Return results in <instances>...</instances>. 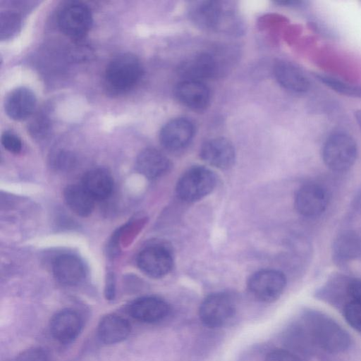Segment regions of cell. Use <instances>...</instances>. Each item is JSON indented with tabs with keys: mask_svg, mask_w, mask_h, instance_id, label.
<instances>
[{
	"mask_svg": "<svg viewBox=\"0 0 361 361\" xmlns=\"http://www.w3.org/2000/svg\"><path fill=\"white\" fill-rule=\"evenodd\" d=\"M304 326L313 342L331 353L347 350L350 343L348 333L329 317L319 312H308L304 317Z\"/></svg>",
	"mask_w": 361,
	"mask_h": 361,
	"instance_id": "6da1fadb",
	"label": "cell"
},
{
	"mask_svg": "<svg viewBox=\"0 0 361 361\" xmlns=\"http://www.w3.org/2000/svg\"><path fill=\"white\" fill-rule=\"evenodd\" d=\"M142 75L139 59L132 54H121L114 57L106 68V85L111 92L122 93L133 87Z\"/></svg>",
	"mask_w": 361,
	"mask_h": 361,
	"instance_id": "7a4b0ae2",
	"label": "cell"
},
{
	"mask_svg": "<svg viewBox=\"0 0 361 361\" xmlns=\"http://www.w3.org/2000/svg\"><path fill=\"white\" fill-rule=\"evenodd\" d=\"M357 154V149L355 140L344 132H336L330 135L322 149L324 164L335 171L349 169L354 164Z\"/></svg>",
	"mask_w": 361,
	"mask_h": 361,
	"instance_id": "3957f363",
	"label": "cell"
},
{
	"mask_svg": "<svg viewBox=\"0 0 361 361\" xmlns=\"http://www.w3.org/2000/svg\"><path fill=\"white\" fill-rule=\"evenodd\" d=\"M216 185L212 171L203 166H194L186 171L176 185V194L185 202H195L209 194Z\"/></svg>",
	"mask_w": 361,
	"mask_h": 361,
	"instance_id": "277c9868",
	"label": "cell"
},
{
	"mask_svg": "<svg viewBox=\"0 0 361 361\" xmlns=\"http://www.w3.org/2000/svg\"><path fill=\"white\" fill-rule=\"evenodd\" d=\"M58 24L65 35L77 40L81 39L91 28V11L82 3L70 2L60 11Z\"/></svg>",
	"mask_w": 361,
	"mask_h": 361,
	"instance_id": "5b68a950",
	"label": "cell"
},
{
	"mask_svg": "<svg viewBox=\"0 0 361 361\" xmlns=\"http://www.w3.org/2000/svg\"><path fill=\"white\" fill-rule=\"evenodd\" d=\"M286 284L284 274L275 269H263L254 273L247 281L250 294L262 302H272L283 293Z\"/></svg>",
	"mask_w": 361,
	"mask_h": 361,
	"instance_id": "8992f818",
	"label": "cell"
},
{
	"mask_svg": "<svg viewBox=\"0 0 361 361\" xmlns=\"http://www.w3.org/2000/svg\"><path fill=\"white\" fill-rule=\"evenodd\" d=\"M233 299L224 293H216L208 295L201 303L199 315L202 322L211 328L226 324L235 313Z\"/></svg>",
	"mask_w": 361,
	"mask_h": 361,
	"instance_id": "52a82bcc",
	"label": "cell"
},
{
	"mask_svg": "<svg viewBox=\"0 0 361 361\" xmlns=\"http://www.w3.org/2000/svg\"><path fill=\"white\" fill-rule=\"evenodd\" d=\"M137 262L140 270L146 275L159 279L170 272L173 268V259L168 248L154 245L140 252Z\"/></svg>",
	"mask_w": 361,
	"mask_h": 361,
	"instance_id": "ba28073f",
	"label": "cell"
},
{
	"mask_svg": "<svg viewBox=\"0 0 361 361\" xmlns=\"http://www.w3.org/2000/svg\"><path fill=\"white\" fill-rule=\"evenodd\" d=\"M193 123L185 118H177L166 123L159 133V140L168 150L177 151L185 147L194 136Z\"/></svg>",
	"mask_w": 361,
	"mask_h": 361,
	"instance_id": "9c48e42d",
	"label": "cell"
},
{
	"mask_svg": "<svg viewBox=\"0 0 361 361\" xmlns=\"http://www.w3.org/2000/svg\"><path fill=\"white\" fill-rule=\"evenodd\" d=\"M328 197L325 190L319 185L307 183L300 187L295 194V207L305 216H314L326 207Z\"/></svg>",
	"mask_w": 361,
	"mask_h": 361,
	"instance_id": "30bf717a",
	"label": "cell"
},
{
	"mask_svg": "<svg viewBox=\"0 0 361 361\" xmlns=\"http://www.w3.org/2000/svg\"><path fill=\"white\" fill-rule=\"evenodd\" d=\"M200 157L207 164L219 168L228 169L235 157L233 144L224 137H214L205 141L200 148Z\"/></svg>",
	"mask_w": 361,
	"mask_h": 361,
	"instance_id": "8fae6325",
	"label": "cell"
},
{
	"mask_svg": "<svg viewBox=\"0 0 361 361\" xmlns=\"http://www.w3.org/2000/svg\"><path fill=\"white\" fill-rule=\"evenodd\" d=\"M177 71L184 80L202 82L215 73L216 62L207 53H197L182 61L178 66Z\"/></svg>",
	"mask_w": 361,
	"mask_h": 361,
	"instance_id": "7c38bea8",
	"label": "cell"
},
{
	"mask_svg": "<svg viewBox=\"0 0 361 361\" xmlns=\"http://www.w3.org/2000/svg\"><path fill=\"white\" fill-rule=\"evenodd\" d=\"M274 74L278 82L286 90L294 93H305L310 82L305 73L295 64L279 61L274 67Z\"/></svg>",
	"mask_w": 361,
	"mask_h": 361,
	"instance_id": "4fadbf2b",
	"label": "cell"
},
{
	"mask_svg": "<svg viewBox=\"0 0 361 361\" xmlns=\"http://www.w3.org/2000/svg\"><path fill=\"white\" fill-rule=\"evenodd\" d=\"M82 320L72 310H63L56 314L50 322V332L53 337L63 343H68L79 334Z\"/></svg>",
	"mask_w": 361,
	"mask_h": 361,
	"instance_id": "5bb4252c",
	"label": "cell"
},
{
	"mask_svg": "<svg viewBox=\"0 0 361 361\" xmlns=\"http://www.w3.org/2000/svg\"><path fill=\"white\" fill-rule=\"evenodd\" d=\"M175 94L178 101L193 110L205 109L210 101V92L203 82L183 80L177 84Z\"/></svg>",
	"mask_w": 361,
	"mask_h": 361,
	"instance_id": "9a60e30c",
	"label": "cell"
},
{
	"mask_svg": "<svg viewBox=\"0 0 361 361\" xmlns=\"http://www.w3.org/2000/svg\"><path fill=\"white\" fill-rule=\"evenodd\" d=\"M52 270L56 281L66 286H75L85 276L83 262L78 257L69 254L56 257Z\"/></svg>",
	"mask_w": 361,
	"mask_h": 361,
	"instance_id": "2e32d148",
	"label": "cell"
},
{
	"mask_svg": "<svg viewBox=\"0 0 361 361\" xmlns=\"http://www.w3.org/2000/svg\"><path fill=\"white\" fill-rule=\"evenodd\" d=\"M170 311L169 305L156 297H143L133 302L128 308L129 314L143 322H157L164 319Z\"/></svg>",
	"mask_w": 361,
	"mask_h": 361,
	"instance_id": "e0dca14e",
	"label": "cell"
},
{
	"mask_svg": "<svg viewBox=\"0 0 361 361\" xmlns=\"http://www.w3.org/2000/svg\"><path fill=\"white\" fill-rule=\"evenodd\" d=\"M36 102L32 91L25 87H18L8 95L5 102V111L11 118L22 121L32 114Z\"/></svg>",
	"mask_w": 361,
	"mask_h": 361,
	"instance_id": "ac0fdd59",
	"label": "cell"
},
{
	"mask_svg": "<svg viewBox=\"0 0 361 361\" xmlns=\"http://www.w3.org/2000/svg\"><path fill=\"white\" fill-rule=\"evenodd\" d=\"M171 166L170 160L159 150L146 148L137 156L136 170L148 179H155L165 174Z\"/></svg>",
	"mask_w": 361,
	"mask_h": 361,
	"instance_id": "d6986e66",
	"label": "cell"
},
{
	"mask_svg": "<svg viewBox=\"0 0 361 361\" xmlns=\"http://www.w3.org/2000/svg\"><path fill=\"white\" fill-rule=\"evenodd\" d=\"M82 185L94 200H102L111 195L114 181L105 169H94L85 174Z\"/></svg>",
	"mask_w": 361,
	"mask_h": 361,
	"instance_id": "ffe728a7",
	"label": "cell"
},
{
	"mask_svg": "<svg viewBox=\"0 0 361 361\" xmlns=\"http://www.w3.org/2000/svg\"><path fill=\"white\" fill-rule=\"evenodd\" d=\"M130 331L128 322L118 315L109 314L102 318L98 326L99 338L106 344H114L126 339Z\"/></svg>",
	"mask_w": 361,
	"mask_h": 361,
	"instance_id": "44dd1931",
	"label": "cell"
},
{
	"mask_svg": "<svg viewBox=\"0 0 361 361\" xmlns=\"http://www.w3.org/2000/svg\"><path fill=\"white\" fill-rule=\"evenodd\" d=\"M221 5L216 1H203L195 3L190 16L195 23L202 28L214 29L220 23Z\"/></svg>",
	"mask_w": 361,
	"mask_h": 361,
	"instance_id": "7402d4cb",
	"label": "cell"
},
{
	"mask_svg": "<svg viewBox=\"0 0 361 361\" xmlns=\"http://www.w3.org/2000/svg\"><path fill=\"white\" fill-rule=\"evenodd\" d=\"M63 197L68 207L77 215L89 216L94 205V200L82 185H70L63 191Z\"/></svg>",
	"mask_w": 361,
	"mask_h": 361,
	"instance_id": "603a6c76",
	"label": "cell"
},
{
	"mask_svg": "<svg viewBox=\"0 0 361 361\" xmlns=\"http://www.w3.org/2000/svg\"><path fill=\"white\" fill-rule=\"evenodd\" d=\"M334 251L340 261L360 259L361 235L352 231L341 234L334 242Z\"/></svg>",
	"mask_w": 361,
	"mask_h": 361,
	"instance_id": "cb8c5ba5",
	"label": "cell"
},
{
	"mask_svg": "<svg viewBox=\"0 0 361 361\" xmlns=\"http://www.w3.org/2000/svg\"><path fill=\"white\" fill-rule=\"evenodd\" d=\"M316 77L320 82L338 94L361 99V85L349 83L326 75L317 74Z\"/></svg>",
	"mask_w": 361,
	"mask_h": 361,
	"instance_id": "d4e9b609",
	"label": "cell"
},
{
	"mask_svg": "<svg viewBox=\"0 0 361 361\" xmlns=\"http://www.w3.org/2000/svg\"><path fill=\"white\" fill-rule=\"evenodd\" d=\"M20 27V18L18 13L6 11L1 13V39H7L14 35Z\"/></svg>",
	"mask_w": 361,
	"mask_h": 361,
	"instance_id": "484cf974",
	"label": "cell"
},
{
	"mask_svg": "<svg viewBox=\"0 0 361 361\" xmlns=\"http://www.w3.org/2000/svg\"><path fill=\"white\" fill-rule=\"evenodd\" d=\"M343 314L348 323L361 332V304L349 300L343 306Z\"/></svg>",
	"mask_w": 361,
	"mask_h": 361,
	"instance_id": "4316f807",
	"label": "cell"
},
{
	"mask_svg": "<svg viewBox=\"0 0 361 361\" xmlns=\"http://www.w3.org/2000/svg\"><path fill=\"white\" fill-rule=\"evenodd\" d=\"M51 123L49 118L43 114H39L34 118L29 126L30 134L37 139L46 137L50 130Z\"/></svg>",
	"mask_w": 361,
	"mask_h": 361,
	"instance_id": "83f0119b",
	"label": "cell"
},
{
	"mask_svg": "<svg viewBox=\"0 0 361 361\" xmlns=\"http://www.w3.org/2000/svg\"><path fill=\"white\" fill-rule=\"evenodd\" d=\"M1 144L8 152L18 154L22 149V142L18 135L12 132H4L1 135Z\"/></svg>",
	"mask_w": 361,
	"mask_h": 361,
	"instance_id": "f1b7e54d",
	"label": "cell"
},
{
	"mask_svg": "<svg viewBox=\"0 0 361 361\" xmlns=\"http://www.w3.org/2000/svg\"><path fill=\"white\" fill-rule=\"evenodd\" d=\"M264 361H302V360L297 354L292 351L284 349H276L267 355Z\"/></svg>",
	"mask_w": 361,
	"mask_h": 361,
	"instance_id": "f546056e",
	"label": "cell"
},
{
	"mask_svg": "<svg viewBox=\"0 0 361 361\" xmlns=\"http://www.w3.org/2000/svg\"><path fill=\"white\" fill-rule=\"evenodd\" d=\"M16 361H48V357L42 349L32 348L22 352Z\"/></svg>",
	"mask_w": 361,
	"mask_h": 361,
	"instance_id": "4dcf8cb0",
	"label": "cell"
},
{
	"mask_svg": "<svg viewBox=\"0 0 361 361\" xmlns=\"http://www.w3.org/2000/svg\"><path fill=\"white\" fill-rule=\"evenodd\" d=\"M347 290L350 300L361 304V280L354 279L349 281Z\"/></svg>",
	"mask_w": 361,
	"mask_h": 361,
	"instance_id": "1f68e13d",
	"label": "cell"
},
{
	"mask_svg": "<svg viewBox=\"0 0 361 361\" xmlns=\"http://www.w3.org/2000/svg\"><path fill=\"white\" fill-rule=\"evenodd\" d=\"M73 161V157H71L68 153L63 152H58L54 157V163L58 164L59 166H66L70 164Z\"/></svg>",
	"mask_w": 361,
	"mask_h": 361,
	"instance_id": "d6a6232c",
	"label": "cell"
},
{
	"mask_svg": "<svg viewBox=\"0 0 361 361\" xmlns=\"http://www.w3.org/2000/svg\"><path fill=\"white\" fill-rule=\"evenodd\" d=\"M105 293L108 300H112L114 298L115 294V284L112 275L108 276Z\"/></svg>",
	"mask_w": 361,
	"mask_h": 361,
	"instance_id": "836d02e7",
	"label": "cell"
},
{
	"mask_svg": "<svg viewBox=\"0 0 361 361\" xmlns=\"http://www.w3.org/2000/svg\"><path fill=\"white\" fill-rule=\"evenodd\" d=\"M355 118L361 131V109L355 111Z\"/></svg>",
	"mask_w": 361,
	"mask_h": 361,
	"instance_id": "e575fe53",
	"label": "cell"
}]
</instances>
